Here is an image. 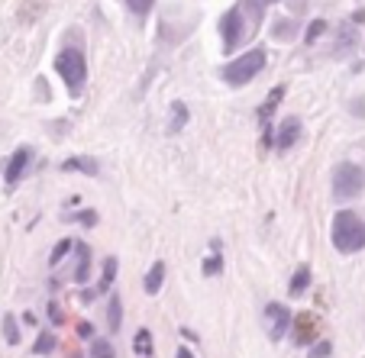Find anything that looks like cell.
<instances>
[{"instance_id":"6da1fadb","label":"cell","mask_w":365,"mask_h":358,"mask_svg":"<svg viewBox=\"0 0 365 358\" xmlns=\"http://www.w3.org/2000/svg\"><path fill=\"white\" fill-rule=\"evenodd\" d=\"M330 242H333V248L343 255L359 252V248H365V223L359 220L352 210H339V214L333 216Z\"/></svg>"},{"instance_id":"7a4b0ae2","label":"cell","mask_w":365,"mask_h":358,"mask_svg":"<svg viewBox=\"0 0 365 358\" xmlns=\"http://www.w3.org/2000/svg\"><path fill=\"white\" fill-rule=\"evenodd\" d=\"M56 71H58V78L65 81L68 94L78 97L81 94V88H84V81H88V62H84V52L81 48H75V46L62 48V52L56 56Z\"/></svg>"},{"instance_id":"3957f363","label":"cell","mask_w":365,"mask_h":358,"mask_svg":"<svg viewBox=\"0 0 365 358\" xmlns=\"http://www.w3.org/2000/svg\"><path fill=\"white\" fill-rule=\"evenodd\" d=\"M262 68H265V52L262 48H249L246 56H240L236 62H230L227 68H223V81L233 84V88H242V84H249Z\"/></svg>"},{"instance_id":"277c9868","label":"cell","mask_w":365,"mask_h":358,"mask_svg":"<svg viewBox=\"0 0 365 358\" xmlns=\"http://www.w3.org/2000/svg\"><path fill=\"white\" fill-rule=\"evenodd\" d=\"M362 191H365V172L362 168L352 165V162L336 165V172H333V194H336V200H352Z\"/></svg>"},{"instance_id":"5b68a950","label":"cell","mask_w":365,"mask_h":358,"mask_svg":"<svg viewBox=\"0 0 365 358\" xmlns=\"http://www.w3.org/2000/svg\"><path fill=\"white\" fill-rule=\"evenodd\" d=\"M220 33H223V42H227V52H233L236 46H242L246 42V36H249V29L242 26V7H233L227 16L220 20Z\"/></svg>"},{"instance_id":"8992f818","label":"cell","mask_w":365,"mask_h":358,"mask_svg":"<svg viewBox=\"0 0 365 358\" xmlns=\"http://www.w3.org/2000/svg\"><path fill=\"white\" fill-rule=\"evenodd\" d=\"M297 139H301V120L297 117L282 120V130H278V136H275V149H282V152L294 149Z\"/></svg>"},{"instance_id":"52a82bcc","label":"cell","mask_w":365,"mask_h":358,"mask_svg":"<svg viewBox=\"0 0 365 358\" xmlns=\"http://www.w3.org/2000/svg\"><path fill=\"white\" fill-rule=\"evenodd\" d=\"M265 317L272 320V339H282L284 332H288V326H291L288 307H282V303H269V307H265Z\"/></svg>"},{"instance_id":"ba28073f","label":"cell","mask_w":365,"mask_h":358,"mask_svg":"<svg viewBox=\"0 0 365 358\" xmlns=\"http://www.w3.org/2000/svg\"><path fill=\"white\" fill-rule=\"evenodd\" d=\"M26 165H29V149H16L7 165V184H16L23 178V172H26Z\"/></svg>"},{"instance_id":"9c48e42d","label":"cell","mask_w":365,"mask_h":358,"mask_svg":"<svg viewBox=\"0 0 365 358\" xmlns=\"http://www.w3.org/2000/svg\"><path fill=\"white\" fill-rule=\"evenodd\" d=\"M162 281H165V262H155L149 268V275H145V294H159Z\"/></svg>"},{"instance_id":"30bf717a","label":"cell","mask_w":365,"mask_h":358,"mask_svg":"<svg viewBox=\"0 0 365 358\" xmlns=\"http://www.w3.org/2000/svg\"><path fill=\"white\" fill-rule=\"evenodd\" d=\"M88 271H91V248L88 246H78V268H75V281L84 284L88 281Z\"/></svg>"},{"instance_id":"8fae6325","label":"cell","mask_w":365,"mask_h":358,"mask_svg":"<svg viewBox=\"0 0 365 358\" xmlns=\"http://www.w3.org/2000/svg\"><path fill=\"white\" fill-rule=\"evenodd\" d=\"M107 320H110V332H117L120 330V320H123V303H120V297H110L107 300Z\"/></svg>"},{"instance_id":"7c38bea8","label":"cell","mask_w":365,"mask_h":358,"mask_svg":"<svg viewBox=\"0 0 365 358\" xmlns=\"http://www.w3.org/2000/svg\"><path fill=\"white\" fill-rule=\"evenodd\" d=\"M62 168H65V172H84V174H97V172H101L94 159H68Z\"/></svg>"},{"instance_id":"4fadbf2b","label":"cell","mask_w":365,"mask_h":358,"mask_svg":"<svg viewBox=\"0 0 365 358\" xmlns=\"http://www.w3.org/2000/svg\"><path fill=\"white\" fill-rule=\"evenodd\" d=\"M310 284V268L307 265H301V268L294 271V278H291V294H304Z\"/></svg>"},{"instance_id":"5bb4252c","label":"cell","mask_w":365,"mask_h":358,"mask_svg":"<svg viewBox=\"0 0 365 358\" xmlns=\"http://www.w3.org/2000/svg\"><path fill=\"white\" fill-rule=\"evenodd\" d=\"M187 123V107L185 104H172V120H168V130L178 132Z\"/></svg>"},{"instance_id":"9a60e30c","label":"cell","mask_w":365,"mask_h":358,"mask_svg":"<svg viewBox=\"0 0 365 358\" xmlns=\"http://www.w3.org/2000/svg\"><path fill=\"white\" fill-rule=\"evenodd\" d=\"M91 358H117V355H113V345L107 339H94L91 342Z\"/></svg>"},{"instance_id":"2e32d148","label":"cell","mask_w":365,"mask_h":358,"mask_svg":"<svg viewBox=\"0 0 365 358\" xmlns=\"http://www.w3.org/2000/svg\"><path fill=\"white\" fill-rule=\"evenodd\" d=\"M136 355H143V358H149L152 355V336H149V330H139L136 332Z\"/></svg>"},{"instance_id":"e0dca14e","label":"cell","mask_w":365,"mask_h":358,"mask_svg":"<svg viewBox=\"0 0 365 358\" xmlns=\"http://www.w3.org/2000/svg\"><path fill=\"white\" fill-rule=\"evenodd\" d=\"M282 94H284V88H275V90H272V94H269V104H265L262 110H259V117L269 120V117H272V110H275V107L282 104Z\"/></svg>"},{"instance_id":"ac0fdd59","label":"cell","mask_w":365,"mask_h":358,"mask_svg":"<svg viewBox=\"0 0 365 358\" xmlns=\"http://www.w3.org/2000/svg\"><path fill=\"white\" fill-rule=\"evenodd\" d=\"M113 278H117V258H107V265H103V278H101V290L110 288Z\"/></svg>"},{"instance_id":"d6986e66","label":"cell","mask_w":365,"mask_h":358,"mask_svg":"<svg viewBox=\"0 0 365 358\" xmlns=\"http://www.w3.org/2000/svg\"><path fill=\"white\" fill-rule=\"evenodd\" d=\"M4 332H7V342H10V345L20 342V332H16V320L10 317V313L4 317Z\"/></svg>"},{"instance_id":"ffe728a7","label":"cell","mask_w":365,"mask_h":358,"mask_svg":"<svg viewBox=\"0 0 365 358\" xmlns=\"http://www.w3.org/2000/svg\"><path fill=\"white\" fill-rule=\"evenodd\" d=\"M68 248H71V239H62V242H58V246H56V252H52V258H48V262H52V265H58V262H62V258H65V255H68Z\"/></svg>"},{"instance_id":"44dd1931","label":"cell","mask_w":365,"mask_h":358,"mask_svg":"<svg viewBox=\"0 0 365 358\" xmlns=\"http://www.w3.org/2000/svg\"><path fill=\"white\" fill-rule=\"evenodd\" d=\"M126 4H130V10H133L136 16H145V14L152 10V0H126Z\"/></svg>"},{"instance_id":"7402d4cb","label":"cell","mask_w":365,"mask_h":358,"mask_svg":"<svg viewBox=\"0 0 365 358\" xmlns=\"http://www.w3.org/2000/svg\"><path fill=\"white\" fill-rule=\"evenodd\" d=\"M52 345H56V339H52V336H48V332H42V336H39V342H36V355H46V352L48 349H52Z\"/></svg>"},{"instance_id":"603a6c76","label":"cell","mask_w":365,"mask_h":358,"mask_svg":"<svg viewBox=\"0 0 365 358\" xmlns=\"http://www.w3.org/2000/svg\"><path fill=\"white\" fill-rule=\"evenodd\" d=\"M220 268H223V265H220V252H217L214 258H207V262H204V275L207 278H210V275H220Z\"/></svg>"},{"instance_id":"cb8c5ba5","label":"cell","mask_w":365,"mask_h":358,"mask_svg":"<svg viewBox=\"0 0 365 358\" xmlns=\"http://www.w3.org/2000/svg\"><path fill=\"white\" fill-rule=\"evenodd\" d=\"M324 29H327V23H324V20H317V23H310V29H307V39H310V42H314V39H317V36H320V33H324Z\"/></svg>"},{"instance_id":"d4e9b609","label":"cell","mask_w":365,"mask_h":358,"mask_svg":"<svg viewBox=\"0 0 365 358\" xmlns=\"http://www.w3.org/2000/svg\"><path fill=\"white\" fill-rule=\"evenodd\" d=\"M327 355H330V342H320L317 349L310 352V358H327Z\"/></svg>"},{"instance_id":"484cf974","label":"cell","mask_w":365,"mask_h":358,"mask_svg":"<svg viewBox=\"0 0 365 358\" xmlns=\"http://www.w3.org/2000/svg\"><path fill=\"white\" fill-rule=\"evenodd\" d=\"M91 332H94V326L91 323H78V336L81 339H91Z\"/></svg>"},{"instance_id":"4316f807","label":"cell","mask_w":365,"mask_h":358,"mask_svg":"<svg viewBox=\"0 0 365 358\" xmlns=\"http://www.w3.org/2000/svg\"><path fill=\"white\" fill-rule=\"evenodd\" d=\"M48 317L56 320V323H62V310H58L56 303H48Z\"/></svg>"},{"instance_id":"83f0119b","label":"cell","mask_w":365,"mask_h":358,"mask_svg":"<svg viewBox=\"0 0 365 358\" xmlns=\"http://www.w3.org/2000/svg\"><path fill=\"white\" fill-rule=\"evenodd\" d=\"M175 358H194V352L191 349H178L175 352Z\"/></svg>"},{"instance_id":"f1b7e54d","label":"cell","mask_w":365,"mask_h":358,"mask_svg":"<svg viewBox=\"0 0 365 358\" xmlns=\"http://www.w3.org/2000/svg\"><path fill=\"white\" fill-rule=\"evenodd\" d=\"M269 4H275V0H269Z\"/></svg>"}]
</instances>
